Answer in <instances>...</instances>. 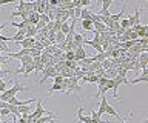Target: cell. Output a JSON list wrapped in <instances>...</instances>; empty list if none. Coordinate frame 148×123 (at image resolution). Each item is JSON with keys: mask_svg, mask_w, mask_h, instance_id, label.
<instances>
[{"mask_svg": "<svg viewBox=\"0 0 148 123\" xmlns=\"http://www.w3.org/2000/svg\"><path fill=\"white\" fill-rule=\"evenodd\" d=\"M48 123H54V122H48Z\"/></svg>", "mask_w": 148, "mask_h": 123, "instance_id": "26", "label": "cell"}, {"mask_svg": "<svg viewBox=\"0 0 148 123\" xmlns=\"http://www.w3.org/2000/svg\"><path fill=\"white\" fill-rule=\"evenodd\" d=\"M120 123H127V122H125V120H120Z\"/></svg>", "mask_w": 148, "mask_h": 123, "instance_id": "23", "label": "cell"}, {"mask_svg": "<svg viewBox=\"0 0 148 123\" xmlns=\"http://www.w3.org/2000/svg\"><path fill=\"white\" fill-rule=\"evenodd\" d=\"M60 33L66 35L69 33V22H63L62 25H60Z\"/></svg>", "mask_w": 148, "mask_h": 123, "instance_id": "14", "label": "cell"}, {"mask_svg": "<svg viewBox=\"0 0 148 123\" xmlns=\"http://www.w3.org/2000/svg\"><path fill=\"white\" fill-rule=\"evenodd\" d=\"M42 74H43V77H42V79L39 80V85L45 83V80H46V79H49V77H54L56 74H59V72L56 71V68H54L53 65H45L43 71H42Z\"/></svg>", "mask_w": 148, "mask_h": 123, "instance_id": "3", "label": "cell"}, {"mask_svg": "<svg viewBox=\"0 0 148 123\" xmlns=\"http://www.w3.org/2000/svg\"><path fill=\"white\" fill-rule=\"evenodd\" d=\"M91 14L92 12L88 10V8H82L80 12H79V17H80V19H90L91 20Z\"/></svg>", "mask_w": 148, "mask_h": 123, "instance_id": "12", "label": "cell"}, {"mask_svg": "<svg viewBox=\"0 0 148 123\" xmlns=\"http://www.w3.org/2000/svg\"><path fill=\"white\" fill-rule=\"evenodd\" d=\"M6 89H8V83L0 79V92H3V91H6Z\"/></svg>", "mask_w": 148, "mask_h": 123, "instance_id": "19", "label": "cell"}, {"mask_svg": "<svg viewBox=\"0 0 148 123\" xmlns=\"http://www.w3.org/2000/svg\"><path fill=\"white\" fill-rule=\"evenodd\" d=\"M9 114H11V111L8 108H0V117H6Z\"/></svg>", "mask_w": 148, "mask_h": 123, "instance_id": "17", "label": "cell"}, {"mask_svg": "<svg viewBox=\"0 0 148 123\" xmlns=\"http://www.w3.org/2000/svg\"><path fill=\"white\" fill-rule=\"evenodd\" d=\"M143 123H148V120H145V122H143Z\"/></svg>", "mask_w": 148, "mask_h": 123, "instance_id": "25", "label": "cell"}, {"mask_svg": "<svg viewBox=\"0 0 148 123\" xmlns=\"http://www.w3.org/2000/svg\"><path fill=\"white\" fill-rule=\"evenodd\" d=\"M63 82V77L60 75V74H56L54 75V83H62Z\"/></svg>", "mask_w": 148, "mask_h": 123, "instance_id": "20", "label": "cell"}, {"mask_svg": "<svg viewBox=\"0 0 148 123\" xmlns=\"http://www.w3.org/2000/svg\"><path fill=\"white\" fill-rule=\"evenodd\" d=\"M65 60H74V51H66L65 52Z\"/></svg>", "mask_w": 148, "mask_h": 123, "instance_id": "18", "label": "cell"}, {"mask_svg": "<svg viewBox=\"0 0 148 123\" xmlns=\"http://www.w3.org/2000/svg\"><path fill=\"white\" fill-rule=\"evenodd\" d=\"M25 39V29H18L17 31V34L14 35V37H11L12 42H20V40Z\"/></svg>", "mask_w": 148, "mask_h": 123, "instance_id": "13", "label": "cell"}, {"mask_svg": "<svg viewBox=\"0 0 148 123\" xmlns=\"http://www.w3.org/2000/svg\"><path fill=\"white\" fill-rule=\"evenodd\" d=\"M46 2H48V5H49V6H53V8L59 6V0H46Z\"/></svg>", "mask_w": 148, "mask_h": 123, "instance_id": "21", "label": "cell"}, {"mask_svg": "<svg viewBox=\"0 0 148 123\" xmlns=\"http://www.w3.org/2000/svg\"><path fill=\"white\" fill-rule=\"evenodd\" d=\"M85 57H86V51L83 49V46H77L74 49V62H79Z\"/></svg>", "mask_w": 148, "mask_h": 123, "instance_id": "7", "label": "cell"}, {"mask_svg": "<svg viewBox=\"0 0 148 123\" xmlns=\"http://www.w3.org/2000/svg\"><path fill=\"white\" fill-rule=\"evenodd\" d=\"M83 40H85V37H83L82 34H73V43L76 45V46H82L83 45Z\"/></svg>", "mask_w": 148, "mask_h": 123, "instance_id": "10", "label": "cell"}, {"mask_svg": "<svg viewBox=\"0 0 148 123\" xmlns=\"http://www.w3.org/2000/svg\"><path fill=\"white\" fill-rule=\"evenodd\" d=\"M137 63H139V68L140 69H145L148 66V52H140L137 56Z\"/></svg>", "mask_w": 148, "mask_h": 123, "instance_id": "6", "label": "cell"}, {"mask_svg": "<svg viewBox=\"0 0 148 123\" xmlns=\"http://www.w3.org/2000/svg\"><path fill=\"white\" fill-rule=\"evenodd\" d=\"M0 123H3V122H2V117H0Z\"/></svg>", "mask_w": 148, "mask_h": 123, "instance_id": "24", "label": "cell"}, {"mask_svg": "<svg viewBox=\"0 0 148 123\" xmlns=\"http://www.w3.org/2000/svg\"><path fill=\"white\" fill-rule=\"evenodd\" d=\"M82 22V29L83 31H94V25H92V22L90 19H80Z\"/></svg>", "mask_w": 148, "mask_h": 123, "instance_id": "8", "label": "cell"}, {"mask_svg": "<svg viewBox=\"0 0 148 123\" xmlns=\"http://www.w3.org/2000/svg\"><path fill=\"white\" fill-rule=\"evenodd\" d=\"M82 8H88V6H91V0H82Z\"/></svg>", "mask_w": 148, "mask_h": 123, "instance_id": "22", "label": "cell"}, {"mask_svg": "<svg viewBox=\"0 0 148 123\" xmlns=\"http://www.w3.org/2000/svg\"><path fill=\"white\" fill-rule=\"evenodd\" d=\"M125 8H127V6L123 5V8H122V11H120V12H117V14H110V20L111 22H119L123 17V14H125Z\"/></svg>", "mask_w": 148, "mask_h": 123, "instance_id": "11", "label": "cell"}, {"mask_svg": "<svg viewBox=\"0 0 148 123\" xmlns=\"http://www.w3.org/2000/svg\"><path fill=\"white\" fill-rule=\"evenodd\" d=\"M63 40H65V34H62L60 31H59V33H56V37H54V42L56 43L59 45V43H62Z\"/></svg>", "mask_w": 148, "mask_h": 123, "instance_id": "15", "label": "cell"}, {"mask_svg": "<svg viewBox=\"0 0 148 123\" xmlns=\"http://www.w3.org/2000/svg\"><path fill=\"white\" fill-rule=\"evenodd\" d=\"M37 34V28L34 25H28L25 28V37H34Z\"/></svg>", "mask_w": 148, "mask_h": 123, "instance_id": "9", "label": "cell"}, {"mask_svg": "<svg viewBox=\"0 0 148 123\" xmlns=\"http://www.w3.org/2000/svg\"><path fill=\"white\" fill-rule=\"evenodd\" d=\"M34 42H36L34 37H25L23 40H20V42H14V43H16L17 46H22V48H25V49H29V48H32Z\"/></svg>", "mask_w": 148, "mask_h": 123, "instance_id": "4", "label": "cell"}, {"mask_svg": "<svg viewBox=\"0 0 148 123\" xmlns=\"http://www.w3.org/2000/svg\"><path fill=\"white\" fill-rule=\"evenodd\" d=\"M111 3H113V0H102V3H100L102 8H100V10H102V11H106V10L111 6Z\"/></svg>", "mask_w": 148, "mask_h": 123, "instance_id": "16", "label": "cell"}, {"mask_svg": "<svg viewBox=\"0 0 148 123\" xmlns=\"http://www.w3.org/2000/svg\"><path fill=\"white\" fill-rule=\"evenodd\" d=\"M96 112H97V116H99V117H102L103 114H110V116H113L114 118H117L119 122L122 120L120 116L117 114V111H116V109L108 103V100H106L105 95H102V100H100V105H99V111H96Z\"/></svg>", "mask_w": 148, "mask_h": 123, "instance_id": "1", "label": "cell"}, {"mask_svg": "<svg viewBox=\"0 0 148 123\" xmlns=\"http://www.w3.org/2000/svg\"><path fill=\"white\" fill-rule=\"evenodd\" d=\"M131 83H148V68H145V69H142V72H140V75L139 77H136L134 80H131L130 82V85Z\"/></svg>", "mask_w": 148, "mask_h": 123, "instance_id": "5", "label": "cell"}, {"mask_svg": "<svg viewBox=\"0 0 148 123\" xmlns=\"http://www.w3.org/2000/svg\"><path fill=\"white\" fill-rule=\"evenodd\" d=\"M29 88H26L23 83H20V82H16L14 83V86H11V88H8L6 91H3V92H0V100H3V102H8L9 99L16 97L17 92H20V91H28Z\"/></svg>", "mask_w": 148, "mask_h": 123, "instance_id": "2", "label": "cell"}]
</instances>
